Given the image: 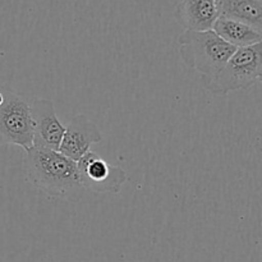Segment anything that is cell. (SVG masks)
Segmentation results:
<instances>
[{"label": "cell", "mask_w": 262, "mask_h": 262, "mask_svg": "<svg viewBox=\"0 0 262 262\" xmlns=\"http://www.w3.org/2000/svg\"><path fill=\"white\" fill-rule=\"evenodd\" d=\"M23 166L28 183L46 196L72 202L83 196L77 163L59 151L32 146L25 151Z\"/></svg>", "instance_id": "cell-1"}, {"label": "cell", "mask_w": 262, "mask_h": 262, "mask_svg": "<svg viewBox=\"0 0 262 262\" xmlns=\"http://www.w3.org/2000/svg\"><path fill=\"white\" fill-rule=\"evenodd\" d=\"M178 42L181 59L188 68L201 74L204 86L214 79L237 50L212 30H186L178 37Z\"/></svg>", "instance_id": "cell-2"}, {"label": "cell", "mask_w": 262, "mask_h": 262, "mask_svg": "<svg viewBox=\"0 0 262 262\" xmlns=\"http://www.w3.org/2000/svg\"><path fill=\"white\" fill-rule=\"evenodd\" d=\"M261 69L262 42L239 48L205 87L214 95H227L233 91L247 90L260 81Z\"/></svg>", "instance_id": "cell-3"}, {"label": "cell", "mask_w": 262, "mask_h": 262, "mask_svg": "<svg viewBox=\"0 0 262 262\" xmlns=\"http://www.w3.org/2000/svg\"><path fill=\"white\" fill-rule=\"evenodd\" d=\"M0 145L33 146V123L30 102L23 95L0 84Z\"/></svg>", "instance_id": "cell-4"}, {"label": "cell", "mask_w": 262, "mask_h": 262, "mask_svg": "<svg viewBox=\"0 0 262 262\" xmlns=\"http://www.w3.org/2000/svg\"><path fill=\"white\" fill-rule=\"evenodd\" d=\"M77 166L83 188L97 193H118L128 179L124 169L110 165L94 151L79 159Z\"/></svg>", "instance_id": "cell-5"}, {"label": "cell", "mask_w": 262, "mask_h": 262, "mask_svg": "<svg viewBox=\"0 0 262 262\" xmlns=\"http://www.w3.org/2000/svg\"><path fill=\"white\" fill-rule=\"evenodd\" d=\"M30 107L33 123V146L59 151L66 127L59 120L53 101L33 99Z\"/></svg>", "instance_id": "cell-6"}, {"label": "cell", "mask_w": 262, "mask_h": 262, "mask_svg": "<svg viewBox=\"0 0 262 262\" xmlns=\"http://www.w3.org/2000/svg\"><path fill=\"white\" fill-rule=\"evenodd\" d=\"M101 140L102 133L99 125L84 114H78L72 118L66 127L59 152L77 163L91 151L92 145Z\"/></svg>", "instance_id": "cell-7"}, {"label": "cell", "mask_w": 262, "mask_h": 262, "mask_svg": "<svg viewBox=\"0 0 262 262\" xmlns=\"http://www.w3.org/2000/svg\"><path fill=\"white\" fill-rule=\"evenodd\" d=\"M174 17L188 31L212 30L220 17L219 0H181Z\"/></svg>", "instance_id": "cell-8"}, {"label": "cell", "mask_w": 262, "mask_h": 262, "mask_svg": "<svg viewBox=\"0 0 262 262\" xmlns=\"http://www.w3.org/2000/svg\"><path fill=\"white\" fill-rule=\"evenodd\" d=\"M212 31L225 42L234 48H247L262 42V33L246 23L220 15L215 22Z\"/></svg>", "instance_id": "cell-9"}, {"label": "cell", "mask_w": 262, "mask_h": 262, "mask_svg": "<svg viewBox=\"0 0 262 262\" xmlns=\"http://www.w3.org/2000/svg\"><path fill=\"white\" fill-rule=\"evenodd\" d=\"M220 15L246 23L262 33L261 0H219Z\"/></svg>", "instance_id": "cell-10"}, {"label": "cell", "mask_w": 262, "mask_h": 262, "mask_svg": "<svg viewBox=\"0 0 262 262\" xmlns=\"http://www.w3.org/2000/svg\"><path fill=\"white\" fill-rule=\"evenodd\" d=\"M260 81L262 82V69H261V76H260Z\"/></svg>", "instance_id": "cell-11"}, {"label": "cell", "mask_w": 262, "mask_h": 262, "mask_svg": "<svg viewBox=\"0 0 262 262\" xmlns=\"http://www.w3.org/2000/svg\"><path fill=\"white\" fill-rule=\"evenodd\" d=\"M261 2H262V0H261Z\"/></svg>", "instance_id": "cell-12"}]
</instances>
